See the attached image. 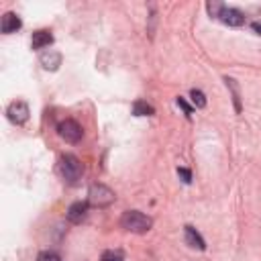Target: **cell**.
I'll list each match as a JSON object with an SVG mask.
<instances>
[{"label": "cell", "instance_id": "obj_15", "mask_svg": "<svg viewBox=\"0 0 261 261\" xmlns=\"http://www.w3.org/2000/svg\"><path fill=\"white\" fill-rule=\"evenodd\" d=\"M100 261H124V255H122V251L108 249V251H104V253H102Z\"/></svg>", "mask_w": 261, "mask_h": 261}, {"label": "cell", "instance_id": "obj_6", "mask_svg": "<svg viewBox=\"0 0 261 261\" xmlns=\"http://www.w3.org/2000/svg\"><path fill=\"white\" fill-rule=\"evenodd\" d=\"M216 18H220L228 27H241L245 22V14L239 8H230V6H222Z\"/></svg>", "mask_w": 261, "mask_h": 261}, {"label": "cell", "instance_id": "obj_13", "mask_svg": "<svg viewBox=\"0 0 261 261\" xmlns=\"http://www.w3.org/2000/svg\"><path fill=\"white\" fill-rule=\"evenodd\" d=\"M224 82H226V88H228V90H230V94H232L234 110H237V112H241V92H239L237 80H232V77H224Z\"/></svg>", "mask_w": 261, "mask_h": 261}, {"label": "cell", "instance_id": "obj_16", "mask_svg": "<svg viewBox=\"0 0 261 261\" xmlns=\"http://www.w3.org/2000/svg\"><path fill=\"white\" fill-rule=\"evenodd\" d=\"M37 261H61V257L55 251H41L37 255Z\"/></svg>", "mask_w": 261, "mask_h": 261}, {"label": "cell", "instance_id": "obj_10", "mask_svg": "<svg viewBox=\"0 0 261 261\" xmlns=\"http://www.w3.org/2000/svg\"><path fill=\"white\" fill-rule=\"evenodd\" d=\"M184 232H186V243L190 245V247H194V249H198V251H204L206 249V243H204V239H202V234L194 228V226H184Z\"/></svg>", "mask_w": 261, "mask_h": 261}, {"label": "cell", "instance_id": "obj_8", "mask_svg": "<svg viewBox=\"0 0 261 261\" xmlns=\"http://www.w3.org/2000/svg\"><path fill=\"white\" fill-rule=\"evenodd\" d=\"M20 27H22V20H20V16H18V14H14V12H4L2 22H0V29H2V33H4V35L16 33Z\"/></svg>", "mask_w": 261, "mask_h": 261}, {"label": "cell", "instance_id": "obj_17", "mask_svg": "<svg viewBox=\"0 0 261 261\" xmlns=\"http://www.w3.org/2000/svg\"><path fill=\"white\" fill-rule=\"evenodd\" d=\"M175 102H177V106H179V108H181V110L186 112V116L190 118V116H192V110H194V108H192V106H190V104H188V102H186V100H184L181 96H177V98H175Z\"/></svg>", "mask_w": 261, "mask_h": 261}, {"label": "cell", "instance_id": "obj_20", "mask_svg": "<svg viewBox=\"0 0 261 261\" xmlns=\"http://www.w3.org/2000/svg\"><path fill=\"white\" fill-rule=\"evenodd\" d=\"M251 29H253L257 35H261V22H259V20H257V22H253V24H251Z\"/></svg>", "mask_w": 261, "mask_h": 261}, {"label": "cell", "instance_id": "obj_14", "mask_svg": "<svg viewBox=\"0 0 261 261\" xmlns=\"http://www.w3.org/2000/svg\"><path fill=\"white\" fill-rule=\"evenodd\" d=\"M190 98H192V104L196 106V108H206V96H204V92L202 90H192L190 92Z\"/></svg>", "mask_w": 261, "mask_h": 261}, {"label": "cell", "instance_id": "obj_11", "mask_svg": "<svg viewBox=\"0 0 261 261\" xmlns=\"http://www.w3.org/2000/svg\"><path fill=\"white\" fill-rule=\"evenodd\" d=\"M39 61H41V65H43L45 69L55 71V69L61 65V53H57V51H45Z\"/></svg>", "mask_w": 261, "mask_h": 261}, {"label": "cell", "instance_id": "obj_7", "mask_svg": "<svg viewBox=\"0 0 261 261\" xmlns=\"http://www.w3.org/2000/svg\"><path fill=\"white\" fill-rule=\"evenodd\" d=\"M88 202H73L69 208H67V220L71 222V224H80L82 220H86V216H88Z\"/></svg>", "mask_w": 261, "mask_h": 261}, {"label": "cell", "instance_id": "obj_2", "mask_svg": "<svg viewBox=\"0 0 261 261\" xmlns=\"http://www.w3.org/2000/svg\"><path fill=\"white\" fill-rule=\"evenodd\" d=\"M59 173L67 184H75L84 173V163L75 155L65 153L59 157Z\"/></svg>", "mask_w": 261, "mask_h": 261}, {"label": "cell", "instance_id": "obj_12", "mask_svg": "<svg viewBox=\"0 0 261 261\" xmlns=\"http://www.w3.org/2000/svg\"><path fill=\"white\" fill-rule=\"evenodd\" d=\"M133 114H135V116H151V114H155V108H153L151 104H147L145 100H135V104H133Z\"/></svg>", "mask_w": 261, "mask_h": 261}, {"label": "cell", "instance_id": "obj_18", "mask_svg": "<svg viewBox=\"0 0 261 261\" xmlns=\"http://www.w3.org/2000/svg\"><path fill=\"white\" fill-rule=\"evenodd\" d=\"M222 6H224L222 2H208V4H206V8H208L210 16H218V12H220V8H222Z\"/></svg>", "mask_w": 261, "mask_h": 261}, {"label": "cell", "instance_id": "obj_19", "mask_svg": "<svg viewBox=\"0 0 261 261\" xmlns=\"http://www.w3.org/2000/svg\"><path fill=\"white\" fill-rule=\"evenodd\" d=\"M177 175L181 177V181H186V184H190L192 181V171L190 169H186V167H177Z\"/></svg>", "mask_w": 261, "mask_h": 261}, {"label": "cell", "instance_id": "obj_3", "mask_svg": "<svg viewBox=\"0 0 261 261\" xmlns=\"http://www.w3.org/2000/svg\"><path fill=\"white\" fill-rule=\"evenodd\" d=\"M116 200L114 192L106 188L104 184H92L88 190V204L94 208H106Z\"/></svg>", "mask_w": 261, "mask_h": 261}, {"label": "cell", "instance_id": "obj_9", "mask_svg": "<svg viewBox=\"0 0 261 261\" xmlns=\"http://www.w3.org/2000/svg\"><path fill=\"white\" fill-rule=\"evenodd\" d=\"M51 43H53V35H51L49 29H39L31 37V47L33 49H43V47H49Z\"/></svg>", "mask_w": 261, "mask_h": 261}, {"label": "cell", "instance_id": "obj_1", "mask_svg": "<svg viewBox=\"0 0 261 261\" xmlns=\"http://www.w3.org/2000/svg\"><path fill=\"white\" fill-rule=\"evenodd\" d=\"M120 226H122L124 230H128V232L143 234V232H147V230L153 226V220H151L147 214L139 212V210H126V212L120 216Z\"/></svg>", "mask_w": 261, "mask_h": 261}, {"label": "cell", "instance_id": "obj_5", "mask_svg": "<svg viewBox=\"0 0 261 261\" xmlns=\"http://www.w3.org/2000/svg\"><path fill=\"white\" fill-rule=\"evenodd\" d=\"M29 114H31L29 104L22 102V100H16V102H12V104L6 108V116H8V120H10L12 124H24V122L29 120Z\"/></svg>", "mask_w": 261, "mask_h": 261}, {"label": "cell", "instance_id": "obj_4", "mask_svg": "<svg viewBox=\"0 0 261 261\" xmlns=\"http://www.w3.org/2000/svg\"><path fill=\"white\" fill-rule=\"evenodd\" d=\"M57 135L65 141V143H80L84 137V128L73 120V118H65L57 124Z\"/></svg>", "mask_w": 261, "mask_h": 261}]
</instances>
